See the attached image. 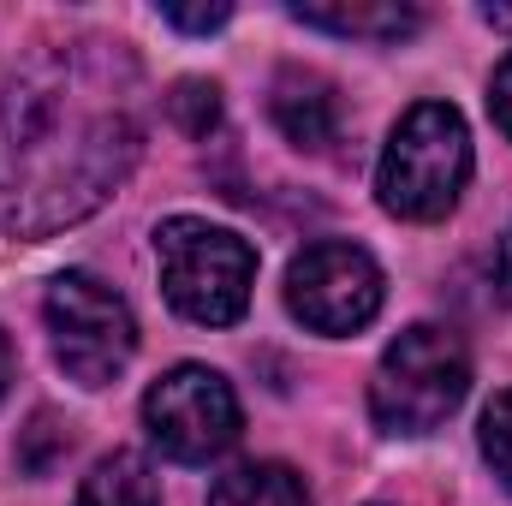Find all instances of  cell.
Here are the masks:
<instances>
[{"instance_id":"3","label":"cell","mask_w":512,"mask_h":506,"mask_svg":"<svg viewBox=\"0 0 512 506\" xmlns=\"http://www.w3.org/2000/svg\"><path fill=\"white\" fill-rule=\"evenodd\" d=\"M471 393V358L453 328L417 322L405 328L376 364L370 381V417L387 435H429L441 429Z\"/></svg>"},{"instance_id":"1","label":"cell","mask_w":512,"mask_h":506,"mask_svg":"<svg viewBox=\"0 0 512 506\" xmlns=\"http://www.w3.org/2000/svg\"><path fill=\"white\" fill-rule=\"evenodd\" d=\"M143 155V72L120 42L30 48L0 90V233L54 239L96 215Z\"/></svg>"},{"instance_id":"10","label":"cell","mask_w":512,"mask_h":506,"mask_svg":"<svg viewBox=\"0 0 512 506\" xmlns=\"http://www.w3.org/2000/svg\"><path fill=\"white\" fill-rule=\"evenodd\" d=\"M209 506H310V483L292 465L262 459V465H239L233 477H221Z\"/></svg>"},{"instance_id":"8","label":"cell","mask_w":512,"mask_h":506,"mask_svg":"<svg viewBox=\"0 0 512 506\" xmlns=\"http://www.w3.org/2000/svg\"><path fill=\"white\" fill-rule=\"evenodd\" d=\"M268 114L286 143L298 149H328L340 137V96L322 72H304V66H286L268 90Z\"/></svg>"},{"instance_id":"15","label":"cell","mask_w":512,"mask_h":506,"mask_svg":"<svg viewBox=\"0 0 512 506\" xmlns=\"http://www.w3.org/2000/svg\"><path fill=\"white\" fill-rule=\"evenodd\" d=\"M161 18H167L173 30H221V24L233 18V6H227V0H215V6H161Z\"/></svg>"},{"instance_id":"2","label":"cell","mask_w":512,"mask_h":506,"mask_svg":"<svg viewBox=\"0 0 512 506\" xmlns=\"http://www.w3.org/2000/svg\"><path fill=\"white\" fill-rule=\"evenodd\" d=\"M471 179V131L459 108L447 102H417L382 149L376 191L382 209L399 221H441Z\"/></svg>"},{"instance_id":"12","label":"cell","mask_w":512,"mask_h":506,"mask_svg":"<svg viewBox=\"0 0 512 506\" xmlns=\"http://www.w3.org/2000/svg\"><path fill=\"white\" fill-rule=\"evenodd\" d=\"M167 114H173V126L185 131V137H209V131L221 126V90L203 84V78H185V84H173Z\"/></svg>"},{"instance_id":"18","label":"cell","mask_w":512,"mask_h":506,"mask_svg":"<svg viewBox=\"0 0 512 506\" xmlns=\"http://www.w3.org/2000/svg\"><path fill=\"white\" fill-rule=\"evenodd\" d=\"M12 370H18V358H12V340L0 334V399H6V387H12Z\"/></svg>"},{"instance_id":"6","label":"cell","mask_w":512,"mask_h":506,"mask_svg":"<svg viewBox=\"0 0 512 506\" xmlns=\"http://www.w3.org/2000/svg\"><path fill=\"white\" fill-rule=\"evenodd\" d=\"M143 423L167 459L209 465L239 441V399H233L221 370L179 364L143 393Z\"/></svg>"},{"instance_id":"5","label":"cell","mask_w":512,"mask_h":506,"mask_svg":"<svg viewBox=\"0 0 512 506\" xmlns=\"http://www.w3.org/2000/svg\"><path fill=\"white\" fill-rule=\"evenodd\" d=\"M48 334H54V358L60 370L84 387H108L131 364L137 352V322H131L126 298L84 274V268H66L54 286H48Z\"/></svg>"},{"instance_id":"16","label":"cell","mask_w":512,"mask_h":506,"mask_svg":"<svg viewBox=\"0 0 512 506\" xmlns=\"http://www.w3.org/2000/svg\"><path fill=\"white\" fill-rule=\"evenodd\" d=\"M489 108H495L501 131L512 137V54L501 60V72H495V84H489Z\"/></svg>"},{"instance_id":"13","label":"cell","mask_w":512,"mask_h":506,"mask_svg":"<svg viewBox=\"0 0 512 506\" xmlns=\"http://www.w3.org/2000/svg\"><path fill=\"white\" fill-rule=\"evenodd\" d=\"M66 447H72L66 423H60L54 411H36V417H30V429L18 435V465H24L30 477H48V471H54V459H66Z\"/></svg>"},{"instance_id":"4","label":"cell","mask_w":512,"mask_h":506,"mask_svg":"<svg viewBox=\"0 0 512 506\" xmlns=\"http://www.w3.org/2000/svg\"><path fill=\"white\" fill-rule=\"evenodd\" d=\"M155 256H161V286L167 304L203 328H227L245 316L256 286V251L215 221L197 215H173L155 233Z\"/></svg>"},{"instance_id":"7","label":"cell","mask_w":512,"mask_h":506,"mask_svg":"<svg viewBox=\"0 0 512 506\" xmlns=\"http://www.w3.org/2000/svg\"><path fill=\"white\" fill-rule=\"evenodd\" d=\"M286 304L316 334H358L382 310V268L364 245L322 239L292 256L286 268Z\"/></svg>"},{"instance_id":"11","label":"cell","mask_w":512,"mask_h":506,"mask_svg":"<svg viewBox=\"0 0 512 506\" xmlns=\"http://www.w3.org/2000/svg\"><path fill=\"white\" fill-rule=\"evenodd\" d=\"M78 506H161V489H155V477L137 453H114L84 477Z\"/></svg>"},{"instance_id":"17","label":"cell","mask_w":512,"mask_h":506,"mask_svg":"<svg viewBox=\"0 0 512 506\" xmlns=\"http://www.w3.org/2000/svg\"><path fill=\"white\" fill-rule=\"evenodd\" d=\"M495 286H501V298L512 304V227H507V239L495 245Z\"/></svg>"},{"instance_id":"14","label":"cell","mask_w":512,"mask_h":506,"mask_svg":"<svg viewBox=\"0 0 512 506\" xmlns=\"http://www.w3.org/2000/svg\"><path fill=\"white\" fill-rule=\"evenodd\" d=\"M483 459L495 465V477L512 489V387L483 411Z\"/></svg>"},{"instance_id":"19","label":"cell","mask_w":512,"mask_h":506,"mask_svg":"<svg viewBox=\"0 0 512 506\" xmlns=\"http://www.w3.org/2000/svg\"><path fill=\"white\" fill-rule=\"evenodd\" d=\"M483 18H489V24H501V30H512V12H507V6H483Z\"/></svg>"},{"instance_id":"9","label":"cell","mask_w":512,"mask_h":506,"mask_svg":"<svg viewBox=\"0 0 512 506\" xmlns=\"http://www.w3.org/2000/svg\"><path fill=\"white\" fill-rule=\"evenodd\" d=\"M292 18L328 36H352V42H399L423 24V12L399 0H298Z\"/></svg>"}]
</instances>
